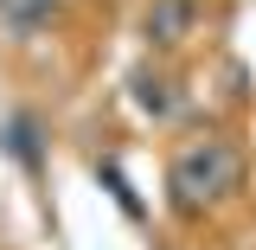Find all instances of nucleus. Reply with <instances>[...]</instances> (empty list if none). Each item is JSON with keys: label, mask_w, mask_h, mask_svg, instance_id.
<instances>
[{"label": "nucleus", "mask_w": 256, "mask_h": 250, "mask_svg": "<svg viewBox=\"0 0 256 250\" xmlns=\"http://www.w3.org/2000/svg\"><path fill=\"white\" fill-rule=\"evenodd\" d=\"M45 20H52V0H0V26L20 32V39H32Z\"/></svg>", "instance_id": "obj_4"}, {"label": "nucleus", "mask_w": 256, "mask_h": 250, "mask_svg": "<svg viewBox=\"0 0 256 250\" xmlns=\"http://www.w3.org/2000/svg\"><path fill=\"white\" fill-rule=\"evenodd\" d=\"M128 90H134V109H141V116H154V122H173V116H180V90H173V77H166V71H134V77H128Z\"/></svg>", "instance_id": "obj_3"}, {"label": "nucleus", "mask_w": 256, "mask_h": 250, "mask_svg": "<svg viewBox=\"0 0 256 250\" xmlns=\"http://www.w3.org/2000/svg\"><path fill=\"white\" fill-rule=\"evenodd\" d=\"M237 148L230 141H186L166 160V205L180 218H198L205 205H218L224 192H237Z\"/></svg>", "instance_id": "obj_1"}, {"label": "nucleus", "mask_w": 256, "mask_h": 250, "mask_svg": "<svg viewBox=\"0 0 256 250\" xmlns=\"http://www.w3.org/2000/svg\"><path fill=\"white\" fill-rule=\"evenodd\" d=\"M192 26H198V0H148V7H141V39H148L154 52L186 45Z\"/></svg>", "instance_id": "obj_2"}]
</instances>
